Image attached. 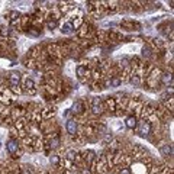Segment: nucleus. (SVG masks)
Instances as JSON below:
<instances>
[{"label": "nucleus", "mask_w": 174, "mask_h": 174, "mask_svg": "<svg viewBox=\"0 0 174 174\" xmlns=\"http://www.w3.org/2000/svg\"><path fill=\"white\" fill-rule=\"evenodd\" d=\"M77 150L76 148H67L64 151V158H67V160H70V161H73L74 160V157H76V154H77Z\"/></svg>", "instance_id": "nucleus-27"}, {"label": "nucleus", "mask_w": 174, "mask_h": 174, "mask_svg": "<svg viewBox=\"0 0 174 174\" xmlns=\"http://www.w3.org/2000/svg\"><path fill=\"white\" fill-rule=\"evenodd\" d=\"M65 130L70 136H74L76 133H78V120L77 119H68L65 123Z\"/></svg>", "instance_id": "nucleus-9"}, {"label": "nucleus", "mask_w": 174, "mask_h": 174, "mask_svg": "<svg viewBox=\"0 0 174 174\" xmlns=\"http://www.w3.org/2000/svg\"><path fill=\"white\" fill-rule=\"evenodd\" d=\"M152 44H154V46H155L157 49H160V51H164V46H165V44H164L161 39H158V38H154V39H152Z\"/></svg>", "instance_id": "nucleus-31"}, {"label": "nucleus", "mask_w": 174, "mask_h": 174, "mask_svg": "<svg viewBox=\"0 0 174 174\" xmlns=\"http://www.w3.org/2000/svg\"><path fill=\"white\" fill-rule=\"evenodd\" d=\"M10 116L13 120L19 119V118H25V116H26V109H25V106L16 105V106L10 110Z\"/></svg>", "instance_id": "nucleus-11"}, {"label": "nucleus", "mask_w": 174, "mask_h": 174, "mask_svg": "<svg viewBox=\"0 0 174 174\" xmlns=\"http://www.w3.org/2000/svg\"><path fill=\"white\" fill-rule=\"evenodd\" d=\"M91 173L96 174H108L109 173V167L106 163V157L105 154H100L99 157H96V160L91 163Z\"/></svg>", "instance_id": "nucleus-2"}, {"label": "nucleus", "mask_w": 174, "mask_h": 174, "mask_svg": "<svg viewBox=\"0 0 174 174\" xmlns=\"http://www.w3.org/2000/svg\"><path fill=\"white\" fill-rule=\"evenodd\" d=\"M73 141H74V144H77V145H83L84 141H86V138H84L81 133H76V135L73 136Z\"/></svg>", "instance_id": "nucleus-32"}, {"label": "nucleus", "mask_w": 174, "mask_h": 174, "mask_svg": "<svg viewBox=\"0 0 174 174\" xmlns=\"http://www.w3.org/2000/svg\"><path fill=\"white\" fill-rule=\"evenodd\" d=\"M90 110L94 116H102L105 113V106H103V100L102 97H93L91 105H90Z\"/></svg>", "instance_id": "nucleus-5"}, {"label": "nucleus", "mask_w": 174, "mask_h": 174, "mask_svg": "<svg viewBox=\"0 0 174 174\" xmlns=\"http://www.w3.org/2000/svg\"><path fill=\"white\" fill-rule=\"evenodd\" d=\"M78 174H93V173H91V170H90L87 165H84V167H81V168L78 170Z\"/></svg>", "instance_id": "nucleus-38"}, {"label": "nucleus", "mask_w": 174, "mask_h": 174, "mask_svg": "<svg viewBox=\"0 0 174 174\" xmlns=\"http://www.w3.org/2000/svg\"><path fill=\"white\" fill-rule=\"evenodd\" d=\"M83 23H84V18H83V16H76V18H73V21H71V25H73L74 31H77Z\"/></svg>", "instance_id": "nucleus-28"}, {"label": "nucleus", "mask_w": 174, "mask_h": 174, "mask_svg": "<svg viewBox=\"0 0 174 174\" xmlns=\"http://www.w3.org/2000/svg\"><path fill=\"white\" fill-rule=\"evenodd\" d=\"M6 150L10 154V157L15 155L16 152L21 150V142H19V139L18 138H9V141L6 142Z\"/></svg>", "instance_id": "nucleus-7"}, {"label": "nucleus", "mask_w": 174, "mask_h": 174, "mask_svg": "<svg viewBox=\"0 0 174 174\" xmlns=\"http://www.w3.org/2000/svg\"><path fill=\"white\" fill-rule=\"evenodd\" d=\"M135 130H136V133L138 135H141V136H150L152 132V128H151V123L148 122V120H139L138 123H136V126H135Z\"/></svg>", "instance_id": "nucleus-4"}, {"label": "nucleus", "mask_w": 174, "mask_h": 174, "mask_svg": "<svg viewBox=\"0 0 174 174\" xmlns=\"http://www.w3.org/2000/svg\"><path fill=\"white\" fill-rule=\"evenodd\" d=\"M49 163L55 165V167H60V163H61V157L58 155V154H52V155H49Z\"/></svg>", "instance_id": "nucleus-29"}, {"label": "nucleus", "mask_w": 174, "mask_h": 174, "mask_svg": "<svg viewBox=\"0 0 174 174\" xmlns=\"http://www.w3.org/2000/svg\"><path fill=\"white\" fill-rule=\"evenodd\" d=\"M142 57L145 60H151L152 57H154V51H152V48L150 45H144L142 46Z\"/></svg>", "instance_id": "nucleus-23"}, {"label": "nucleus", "mask_w": 174, "mask_h": 174, "mask_svg": "<svg viewBox=\"0 0 174 174\" xmlns=\"http://www.w3.org/2000/svg\"><path fill=\"white\" fill-rule=\"evenodd\" d=\"M86 103H84V100H77L74 102V105H73V109H71V112L77 115V116H84V113H86Z\"/></svg>", "instance_id": "nucleus-10"}, {"label": "nucleus", "mask_w": 174, "mask_h": 174, "mask_svg": "<svg viewBox=\"0 0 174 174\" xmlns=\"http://www.w3.org/2000/svg\"><path fill=\"white\" fill-rule=\"evenodd\" d=\"M22 15L19 13V12H16V10H12V12H9V22L10 21H15V19H19Z\"/></svg>", "instance_id": "nucleus-34"}, {"label": "nucleus", "mask_w": 174, "mask_h": 174, "mask_svg": "<svg viewBox=\"0 0 174 174\" xmlns=\"http://www.w3.org/2000/svg\"><path fill=\"white\" fill-rule=\"evenodd\" d=\"M158 148H160V154L163 155L164 158H171L173 157V145L171 144L164 142V144L158 145Z\"/></svg>", "instance_id": "nucleus-12"}, {"label": "nucleus", "mask_w": 174, "mask_h": 174, "mask_svg": "<svg viewBox=\"0 0 174 174\" xmlns=\"http://www.w3.org/2000/svg\"><path fill=\"white\" fill-rule=\"evenodd\" d=\"M81 157H83V160H84V164H86L87 167L88 165H91V163L96 160V157H97V154L93 151V150H87V151H81Z\"/></svg>", "instance_id": "nucleus-13"}, {"label": "nucleus", "mask_w": 174, "mask_h": 174, "mask_svg": "<svg viewBox=\"0 0 174 174\" xmlns=\"http://www.w3.org/2000/svg\"><path fill=\"white\" fill-rule=\"evenodd\" d=\"M113 139V135L112 133H105V138H103V144L105 145H109V142Z\"/></svg>", "instance_id": "nucleus-37"}, {"label": "nucleus", "mask_w": 174, "mask_h": 174, "mask_svg": "<svg viewBox=\"0 0 174 174\" xmlns=\"http://www.w3.org/2000/svg\"><path fill=\"white\" fill-rule=\"evenodd\" d=\"M122 84V81H120L119 76H115L112 77V78H109V86L110 87H119Z\"/></svg>", "instance_id": "nucleus-30"}, {"label": "nucleus", "mask_w": 174, "mask_h": 174, "mask_svg": "<svg viewBox=\"0 0 174 174\" xmlns=\"http://www.w3.org/2000/svg\"><path fill=\"white\" fill-rule=\"evenodd\" d=\"M26 33H28L29 36H32V38H38V36L42 35V29H41V28H33V26H31V28L26 29Z\"/></svg>", "instance_id": "nucleus-24"}, {"label": "nucleus", "mask_w": 174, "mask_h": 174, "mask_svg": "<svg viewBox=\"0 0 174 174\" xmlns=\"http://www.w3.org/2000/svg\"><path fill=\"white\" fill-rule=\"evenodd\" d=\"M19 168H21V174H36L33 167L29 164H22V165H19Z\"/></svg>", "instance_id": "nucleus-26"}, {"label": "nucleus", "mask_w": 174, "mask_h": 174, "mask_svg": "<svg viewBox=\"0 0 174 174\" xmlns=\"http://www.w3.org/2000/svg\"><path fill=\"white\" fill-rule=\"evenodd\" d=\"M26 125H28V120H26V118H19V119L13 120V126H15L18 130L26 129Z\"/></svg>", "instance_id": "nucleus-21"}, {"label": "nucleus", "mask_w": 174, "mask_h": 174, "mask_svg": "<svg viewBox=\"0 0 174 174\" xmlns=\"http://www.w3.org/2000/svg\"><path fill=\"white\" fill-rule=\"evenodd\" d=\"M155 115V105L151 103V102H147V103H144V106H142V110H141V118L142 120H148L151 116Z\"/></svg>", "instance_id": "nucleus-6"}, {"label": "nucleus", "mask_w": 174, "mask_h": 174, "mask_svg": "<svg viewBox=\"0 0 174 174\" xmlns=\"http://www.w3.org/2000/svg\"><path fill=\"white\" fill-rule=\"evenodd\" d=\"M45 25H46V28H48L49 31H54V29H57V26H58V22L57 21H45Z\"/></svg>", "instance_id": "nucleus-33"}, {"label": "nucleus", "mask_w": 174, "mask_h": 174, "mask_svg": "<svg viewBox=\"0 0 174 174\" xmlns=\"http://www.w3.org/2000/svg\"><path fill=\"white\" fill-rule=\"evenodd\" d=\"M161 74H163L161 67L154 65V67H152V70L147 74L145 80H144V83L150 87V88H157V87L160 86V78H161Z\"/></svg>", "instance_id": "nucleus-1"}, {"label": "nucleus", "mask_w": 174, "mask_h": 174, "mask_svg": "<svg viewBox=\"0 0 174 174\" xmlns=\"http://www.w3.org/2000/svg\"><path fill=\"white\" fill-rule=\"evenodd\" d=\"M129 83H130V84H132V86L139 87V86H141V84H142V83H144V81H142V78H141V77H138V76H136V74H133V73L130 71Z\"/></svg>", "instance_id": "nucleus-25"}, {"label": "nucleus", "mask_w": 174, "mask_h": 174, "mask_svg": "<svg viewBox=\"0 0 174 174\" xmlns=\"http://www.w3.org/2000/svg\"><path fill=\"white\" fill-rule=\"evenodd\" d=\"M120 28L126 29V31H139L141 29V25L138 22H133V21H122L120 22Z\"/></svg>", "instance_id": "nucleus-15"}, {"label": "nucleus", "mask_w": 174, "mask_h": 174, "mask_svg": "<svg viewBox=\"0 0 174 174\" xmlns=\"http://www.w3.org/2000/svg\"><path fill=\"white\" fill-rule=\"evenodd\" d=\"M22 91L29 94V96H35L36 94V86H35V81L31 77H23V84H22Z\"/></svg>", "instance_id": "nucleus-3"}, {"label": "nucleus", "mask_w": 174, "mask_h": 174, "mask_svg": "<svg viewBox=\"0 0 174 174\" xmlns=\"http://www.w3.org/2000/svg\"><path fill=\"white\" fill-rule=\"evenodd\" d=\"M116 174H130V168H129V167L122 165L119 170H118V173H116Z\"/></svg>", "instance_id": "nucleus-36"}, {"label": "nucleus", "mask_w": 174, "mask_h": 174, "mask_svg": "<svg viewBox=\"0 0 174 174\" xmlns=\"http://www.w3.org/2000/svg\"><path fill=\"white\" fill-rule=\"evenodd\" d=\"M9 90L12 91V94H18V96L23 93V91H22V88H21V86H10Z\"/></svg>", "instance_id": "nucleus-35"}, {"label": "nucleus", "mask_w": 174, "mask_h": 174, "mask_svg": "<svg viewBox=\"0 0 174 174\" xmlns=\"http://www.w3.org/2000/svg\"><path fill=\"white\" fill-rule=\"evenodd\" d=\"M55 112H57V108L52 106V105H48V106H45V108L41 109V118H42V120L52 119L55 116Z\"/></svg>", "instance_id": "nucleus-8"}, {"label": "nucleus", "mask_w": 174, "mask_h": 174, "mask_svg": "<svg viewBox=\"0 0 174 174\" xmlns=\"http://www.w3.org/2000/svg\"><path fill=\"white\" fill-rule=\"evenodd\" d=\"M136 123H138V118H135L133 115H129V116L126 118V120H125V126H126L128 129H135Z\"/></svg>", "instance_id": "nucleus-22"}, {"label": "nucleus", "mask_w": 174, "mask_h": 174, "mask_svg": "<svg viewBox=\"0 0 174 174\" xmlns=\"http://www.w3.org/2000/svg\"><path fill=\"white\" fill-rule=\"evenodd\" d=\"M45 148V144L44 139L41 136H35V141H33V152H39Z\"/></svg>", "instance_id": "nucleus-20"}, {"label": "nucleus", "mask_w": 174, "mask_h": 174, "mask_svg": "<svg viewBox=\"0 0 174 174\" xmlns=\"http://www.w3.org/2000/svg\"><path fill=\"white\" fill-rule=\"evenodd\" d=\"M58 174H68V171H65V170H60Z\"/></svg>", "instance_id": "nucleus-39"}, {"label": "nucleus", "mask_w": 174, "mask_h": 174, "mask_svg": "<svg viewBox=\"0 0 174 174\" xmlns=\"http://www.w3.org/2000/svg\"><path fill=\"white\" fill-rule=\"evenodd\" d=\"M87 68L88 67H86V65H78L76 68V74L77 77H78V80L81 81V83H84L86 84L87 81H86V71H87Z\"/></svg>", "instance_id": "nucleus-17"}, {"label": "nucleus", "mask_w": 174, "mask_h": 174, "mask_svg": "<svg viewBox=\"0 0 174 174\" xmlns=\"http://www.w3.org/2000/svg\"><path fill=\"white\" fill-rule=\"evenodd\" d=\"M61 32L64 33V35H73V33L76 32V31H74V28H73L71 22H70V21H65L64 23L61 25Z\"/></svg>", "instance_id": "nucleus-19"}, {"label": "nucleus", "mask_w": 174, "mask_h": 174, "mask_svg": "<svg viewBox=\"0 0 174 174\" xmlns=\"http://www.w3.org/2000/svg\"><path fill=\"white\" fill-rule=\"evenodd\" d=\"M103 106H105V110H108L109 113H115L116 112V102L113 96H108V97L103 100Z\"/></svg>", "instance_id": "nucleus-14"}, {"label": "nucleus", "mask_w": 174, "mask_h": 174, "mask_svg": "<svg viewBox=\"0 0 174 174\" xmlns=\"http://www.w3.org/2000/svg\"><path fill=\"white\" fill-rule=\"evenodd\" d=\"M160 83H163L165 87H173V76H171V73H163L161 78H160Z\"/></svg>", "instance_id": "nucleus-18"}, {"label": "nucleus", "mask_w": 174, "mask_h": 174, "mask_svg": "<svg viewBox=\"0 0 174 174\" xmlns=\"http://www.w3.org/2000/svg\"><path fill=\"white\" fill-rule=\"evenodd\" d=\"M7 78H9V84H10V86H19L22 74L19 71H10L9 76H7Z\"/></svg>", "instance_id": "nucleus-16"}]
</instances>
